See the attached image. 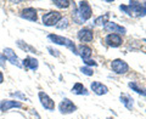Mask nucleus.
Listing matches in <instances>:
<instances>
[{
  "mask_svg": "<svg viewBox=\"0 0 146 119\" xmlns=\"http://www.w3.org/2000/svg\"><path fill=\"white\" fill-rule=\"evenodd\" d=\"M22 63V68H23L25 71H38L39 68V61L38 58L34 57V56H31V55H28V56H26L23 60L21 61Z\"/></svg>",
  "mask_w": 146,
  "mask_h": 119,
  "instance_id": "nucleus-13",
  "label": "nucleus"
},
{
  "mask_svg": "<svg viewBox=\"0 0 146 119\" xmlns=\"http://www.w3.org/2000/svg\"><path fill=\"white\" fill-rule=\"evenodd\" d=\"M128 88H129L131 91L136 93L138 95H140V96H145V97H146V88L141 85L139 81H135V80L128 81Z\"/></svg>",
  "mask_w": 146,
  "mask_h": 119,
  "instance_id": "nucleus-20",
  "label": "nucleus"
},
{
  "mask_svg": "<svg viewBox=\"0 0 146 119\" xmlns=\"http://www.w3.org/2000/svg\"><path fill=\"white\" fill-rule=\"evenodd\" d=\"M110 17H111V13L110 12H105L102 15L95 17L94 18V26L95 27H102L104 28V27L110 22Z\"/></svg>",
  "mask_w": 146,
  "mask_h": 119,
  "instance_id": "nucleus-21",
  "label": "nucleus"
},
{
  "mask_svg": "<svg viewBox=\"0 0 146 119\" xmlns=\"http://www.w3.org/2000/svg\"><path fill=\"white\" fill-rule=\"evenodd\" d=\"M106 119H116V118H115V117H107Z\"/></svg>",
  "mask_w": 146,
  "mask_h": 119,
  "instance_id": "nucleus-32",
  "label": "nucleus"
},
{
  "mask_svg": "<svg viewBox=\"0 0 146 119\" xmlns=\"http://www.w3.org/2000/svg\"><path fill=\"white\" fill-rule=\"evenodd\" d=\"M32 111H33L32 113H33V116H35V118H36V119H42V117H40V114H39L38 112H36V109H32Z\"/></svg>",
  "mask_w": 146,
  "mask_h": 119,
  "instance_id": "nucleus-31",
  "label": "nucleus"
},
{
  "mask_svg": "<svg viewBox=\"0 0 146 119\" xmlns=\"http://www.w3.org/2000/svg\"><path fill=\"white\" fill-rule=\"evenodd\" d=\"M110 67H111V71L117 75H124L130 71V67L128 65V62L123 58L112 60L111 63H110Z\"/></svg>",
  "mask_w": 146,
  "mask_h": 119,
  "instance_id": "nucleus-3",
  "label": "nucleus"
},
{
  "mask_svg": "<svg viewBox=\"0 0 146 119\" xmlns=\"http://www.w3.org/2000/svg\"><path fill=\"white\" fill-rule=\"evenodd\" d=\"M16 46L20 50H22L23 52L29 54V55H35V56H36V55L40 54L36 48H34L33 45H31L29 43H27L26 40H22V39H17L16 40Z\"/></svg>",
  "mask_w": 146,
  "mask_h": 119,
  "instance_id": "nucleus-16",
  "label": "nucleus"
},
{
  "mask_svg": "<svg viewBox=\"0 0 146 119\" xmlns=\"http://www.w3.org/2000/svg\"><path fill=\"white\" fill-rule=\"evenodd\" d=\"M104 43L108 48L117 49V48H119V46H122V45H123V43H124V39H123V36L119 35V34L108 33V34L105 35Z\"/></svg>",
  "mask_w": 146,
  "mask_h": 119,
  "instance_id": "nucleus-9",
  "label": "nucleus"
},
{
  "mask_svg": "<svg viewBox=\"0 0 146 119\" xmlns=\"http://www.w3.org/2000/svg\"><path fill=\"white\" fill-rule=\"evenodd\" d=\"M5 81V75H4V72L0 69V84H3Z\"/></svg>",
  "mask_w": 146,
  "mask_h": 119,
  "instance_id": "nucleus-30",
  "label": "nucleus"
},
{
  "mask_svg": "<svg viewBox=\"0 0 146 119\" xmlns=\"http://www.w3.org/2000/svg\"><path fill=\"white\" fill-rule=\"evenodd\" d=\"M46 38L51 42L54 45H58V46H65L70 51L78 56V45H76V43L73 42L72 39L67 38V36H63L60 34H56V33H49L46 35Z\"/></svg>",
  "mask_w": 146,
  "mask_h": 119,
  "instance_id": "nucleus-1",
  "label": "nucleus"
},
{
  "mask_svg": "<svg viewBox=\"0 0 146 119\" xmlns=\"http://www.w3.org/2000/svg\"><path fill=\"white\" fill-rule=\"evenodd\" d=\"M77 7H78V13L80 20L84 22H88L91 17H93V7H91L89 1H85V0H82L78 1L77 4Z\"/></svg>",
  "mask_w": 146,
  "mask_h": 119,
  "instance_id": "nucleus-6",
  "label": "nucleus"
},
{
  "mask_svg": "<svg viewBox=\"0 0 146 119\" xmlns=\"http://www.w3.org/2000/svg\"><path fill=\"white\" fill-rule=\"evenodd\" d=\"M3 54L5 55L7 62H10L12 66H16V67H18V68H22V63H21L22 60H20L18 55L15 52V50H13V49L9 48V46L4 48V49H3Z\"/></svg>",
  "mask_w": 146,
  "mask_h": 119,
  "instance_id": "nucleus-12",
  "label": "nucleus"
},
{
  "mask_svg": "<svg viewBox=\"0 0 146 119\" xmlns=\"http://www.w3.org/2000/svg\"><path fill=\"white\" fill-rule=\"evenodd\" d=\"M70 24H71V23H70V20H68L67 17L63 16V17L61 18V21L56 24V27H55V28H57V29H60V30H66V29L70 28Z\"/></svg>",
  "mask_w": 146,
  "mask_h": 119,
  "instance_id": "nucleus-25",
  "label": "nucleus"
},
{
  "mask_svg": "<svg viewBox=\"0 0 146 119\" xmlns=\"http://www.w3.org/2000/svg\"><path fill=\"white\" fill-rule=\"evenodd\" d=\"M141 40H143V42H144V43H146V38H143V39H141Z\"/></svg>",
  "mask_w": 146,
  "mask_h": 119,
  "instance_id": "nucleus-33",
  "label": "nucleus"
},
{
  "mask_svg": "<svg viewBox=\"0 0 146 119\" xmlns=\"http://www.w3.org/2000/svg\"><path fill=\"white\" fill-rule=\"evenodd\" d=\"M93 55V49H91L88 44H79L78 45V56L83 60H89L91 58Z\"/></svg>",
  "mask_w": 146,
  "mask_h": 119,
  "instance_id": "nucleus-19",
  "label": "nucleus"
},
{
  "mask_svg": "<svg viewBox=\"0 0 146 119\" xmlns=\"http://www.w3.org/2000/svg\"><path fill=\"white\" fill-rule=\"evenodd\" d=\"M83 65L86 66V67L93 68V67H98V66H99V63L95 61L94 58H89V60H84V61H83Z\"/></svg>",
  "mask_w": 146,
  "mask_h": 119,
  "instance_id": "nucleus-28",
  "label": "nucleus"
},
{
  "mask_svg": "<svg viewBox=\"0 0 146 119\" xmlns=\"http://www.w3.org/2000/svg\"><path fill=\"white\" fill-rule=\"evenodd\" d=\"M10 97H12L13 100H17V101H21V102L22 101L29 102V99L26 96V94L20 90H15V91H12V93H10Z\"/></svg>",
  "mask_w": 146,
  "mask_h": 119,
  "instance_id": "nucleus-24",
  "label": "nucleus"
},
{
  "mask_svg": "<svg viewBox=\"0 0 146 119\" xmlns=\"http://www.w3.org/2000/svg\"><path fill=\"white\" fill-rule=\"evenodd\" d=\"M95 38L94 29L91 27H82V28L77 32V39L79 40L82 44H88L91 43Z\"/></svg>",
  "mask_w": 146,
  "mask_h": 119,
  "instance_id": "nucleus-8",
  "label": "nucleus"
},
{
  "mask_svg": "<svg viewBox=\"0 0 146 119\" xmlns=\"http://www.w3.org/2000/svg\"><path fill=\"white\" fill-rule=\"evenodd\" d=\"M63 15L60 10H50L43 13L42 16V24L45 27H56V24L61 21Z\"/></svg>",
  "mask_w": 146,
  "mask_h": 119,
  "instance_id": "nucleus-2",
  "label": "nucleus"
},
{
  "mask_svg": "<svg viewBox=\"0 0 146 119\" xmlns=\"http://www.w3.org/2000/svg\"><path fill=\"white\" fill-rule=\"evenodd\" d=\"M90 90L96 95V96H105L110 93V89L106 84L101 83L99 80H94L90 83Z\"/></svg>",
  "mask_w": 146,
  "mask_h": 119,
  "instance_id": "nucleus-15",
  "label": "nucleus"
},
{
  "mask_svg": "<svg viewBox=\"0 0 146 119\" xmlns=\"http://www.w3.org/2000/svg\"><path fill=\"white\" fill-rule=\"evenodd\" d=\"M104 30H105V32H107V34H108V33L119 34V35H124V34H127V28H125V27H124V26L118 24L117 22H115V21H110L104 27Z\"/></svg>",
  "mask_w": 146,
  "mask_h": 119,
  "instance_id": "nucleus-14",
  "label": "nucleus"
},
{
  "mask_svg": "<svg viewBox=\"0 0 146 119\" xmlns=\"http://www.w3.org/2000/svg\"><path fill=\"white\" fill-rule=\"evenodd\" d=\"M71 93L73 95H77V96H89L90 95V91L88 90V88L80 81H76L73 86L71 88Z\"/></svg>",
  "mask_w": 146,
  "mask_h": 119,
  "instance_id": "nucleus-18",
  "label": "nucleus"
},
{
  "mask_svg": "<svg viewBox=\"0 0 146 119\" xmlns=\"http://www.w3.org/2000/svg\"><path fill=\"white\" fill-rule=\"evenodd\" d=\"M119 102L124 106L128 111H134L135 107V100L131 97V95L127 94V93H121L119 94Z\"/></svg>",
  "mask_w": 146,
  "mask_h": 119,
  "instance_id": "nucleus-17",
  "label": "nucleus"
},
{
  "mask_svg": "<svg viewBox=\"0 0 146 119\" xmlns=\"http://www.w3.org/2000/svg\"><path fill=\"white\" fill-rule=\"evenodd\" d=\"M51 4L55 7L60 9V10H62V9H63V10H66V9L72 6L73 1H70V0H52Z\"/></svg>",
  "mask_w": 146,
  "mask_h": 119,
  "instance_id": "nucleus-23",
  "label": "nucleus"
},
{
  "mask_svg": "<svg viewBox=\"0 0 146 119\" xmlns=\"http://www.w3.org/2000/svg\"><path fill=\"white\" fill-rule=\"evenodd\" d=\"M38 99H39V102H40V104H42V107L44 109H46V111H49V112H54L55 111L56 103H55V101L50 97L46 93H45V91H39L38 93Z\"/></svg>",
  "mask_w": 146,
  "mask_h": 119,
  "instance_id": "nucleus-11",
  "label": "nucleus"
},
{
  "mask_svg": "<svg viewBox=\"0 0 146 119\" xmlns=\"http://www.w3.org/2000/svg\"><path fill=\"white\" fill-rule=\"evenodd\" d=\"M130 10L131 17H145L146 16V1H138V0H133L127 4Z\"/></svg>",
  "mask_w": 146,
  "mask_h": 119,
  "instance_id": "nucleus-4",
  "label": "nucleus"
},
{
  "mask_svg": "<svg viewBox=\"0 0 146 119\" xmlns=\"http://www.w3.org/2000/svg\"><path fill=\"white\" fill-rule=\"evenodd\" d=\"M57 108H58V112H60L62 116L73 114L74 112L78 111V106H77V104L68 97H63L60 101V103H58Z\"/></svg>",
  "mask_w": 146,
  "mask_h": 119,
  "instance_id": "nucleus-5",
  "label": "nucleus"
},
{
  "mask_svg": "<svg viewBox=\"0 0 146 119\" xmlns=\"http://www.w3.org/2000/svg\"><path fill=\"white\" fill-rule=\"evenodd\" d=\"M71 18H72V22L74 24H78V26H82L84 24V22L80 20L79 17V13H78V7H77V4L73 3L72 4V11H71Z\"/></svg>",
  "mask_w": 146,
  "mask_h": 119,
  "instance_id": "nucleus-22",
  "label": "nucleus"
},
{
  "mask_svg": "<svg viewBox=\"0 0 146 119\" xmlns=\"http://www.w3.org/2000/svg\"><path fill=\"white\" fill-rule=\"evenodd\" d=\"M18 16H20L22 20L29 21V22H35L39 20V15H38V10L33 6H27L23 7L22 10L18 12Z\"/></svg>",
  "mask_w": 146,
  "mask_h": 119,
  "instance_id": "nucleus-10",
  "label": "nucleus"
},
{
  "mask_svg": "<svg viewBox=\"0 0 146 119\" xmlns=\"http://www.w3.org/2000/svg\"><path fill=\"white\" fill-rule=\"evenodd\" d=\"M46 50H48V52H49L50 56H52L55 58H57V57L61 56V51H60V50L56 49V48H54V46H51V45L46 46Z\"/></svg>",
  "mask_w": 146,
  "mask_h": 119,
  "instance_id": "nucleus-26",
  "label": "nucleus"
},
{
  "mask_svg": "<svg viewBox=\"0 0 146 119\" xmlns=\"http://www.w3.org/2000/svg\"><path fill=\"white\" fill-rule=\"evenodd\" d=\"M6 62H7V60L5 57V55H4L3 52H0V67L5 68L6 67Z\"/></svg>",
  "mask_w": 146,
  "mask_h": 119,
  "instance_id": "nucleus-29",
  "label": "nucleus"
},
{
  "mask_svg": "<svg viewBox=\"0 0 146 119\" xmlns=\"http://www.w3.org/2000/svg\"><path fill=\"white\" fill-rule=\"evenodd\" d=\"M23 107H25L23 102L17 101V100L13 99H4L0 101V112L1 113H6L11 111V109H21Z\"/></svg>",
  "mask_w": 146,
  "mask_h": 119,
  "instance_id": "nucleus-7",
  "label": "nucleus"
},
{
  "mask_svg": "<svg viewBox=\"0 0 146 119\" xmlns=\"http://www.w3.org/2000/svg\"><path fill=\"white\" fill-rule=\"evenodd\" d=\"M79 72L82 73V74H84L86 77H93L94 75V69L90 67H86V66H82L79 67Z\"/></svg>",
  "mask_w": 146,
  "mask_h": 119,
  "instance_id": "nucleus-27",
  "label": "nucleus"
}]
</instances>
